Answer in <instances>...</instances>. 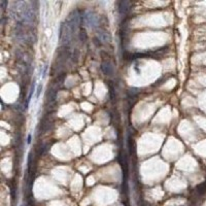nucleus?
<instances>
[{"label":"nucleus","mask_w":206,"mask_h":206,"mask_svg":"<svg viewBox=\"0 0 206 206\" xmlns=\"http://www.w3.org/2000/svg\"><path fill=\"white\" fill-rule=\"evenodd\" d=\"M82 19L83 21H84L85 25L88 26V27L95 28L97 27L98 24H99V19H98V17L94 14L93 11H91V10L85 11L84 14H83Z\"/></svg>","instance_id":"nucleus-1"},{"label":"nucleus","mask_w":206,"mask_h":206,"mask_svg":"<svg viewBox=\"0 0 206 206\" xmlns=\"http://www.w3.org/2000/svg\"><path fill=\"white\" fill-rule=\"evenodd\" d=\"M130 5H131V3L128 2V1H122V2H120V4H119V10H120V12L122 15H126L128 12V11L130 10Z\"/></svg>","instance_id":"nucleus-2"},{"label":"nucleus","mask_w":206,"mask_h":206,"mask_svg":"<svg viewBox=\"0 0 206 206\" xmlns=\"http://www.w3.org/2000/svg\"><path fill=\"white\" fill-rule=\"evenodd\" d=\"M35 91H36V80L34 79L33 85H32L31 89H30L29 95H28V98H27V100H26V103H25V108L26 109L29 107V104H30V102H31V99H32V96H33V94L35 93Z\"/></svg>","instance_id":"nucleus-3"},{"label":"nucleus","mask_w":206,"mask_h":206,"mask_svg":"<svg viewBox=\"0 0 206 206\" xmlns=\"http://www.w3.org/2000/svg\"><path fill=\"white\" fill-rule=\"evenodd\" d=\"M101 70L104 72V74L110 75V74H112V72H113V67L111 66V64L108 63V62H105V63H102Z\"/></svg>","instance_id":"nucleus-4"},{"label":"nucleus","mask_w":206,"mask_h":206,"mask_svg":"<svg viewBox=\"0 0 206 206\" xmlns=\"http://www.w3.org/2000/svg\"><path fill=\"white\" fill-rule=\"evenodd\" d=\"M98 36H99V38L101 39L102 41L110 40V36H109V34L107 33V32H105V31H102V30H100V31H99V33H98Z\"/></svg>","instance_id":"nucleus-5"},{"label":"nucleus","mask_w":206,"mask_h":206,"mask_svg":"<svg viewBox=\"0 0 206 206\" xmlns=\"http://www.w3.org/2000/svg\"><path fill=\"white\" fill-rule=\"evenodd\" d=\"M42 88H43L42 84L39 83V84L37 85V87H36V94H35V100H36V101H38L39 96H40L41 92H42Z\"/></svg>","instance_id":"nucleus-6"},{"label":"nucleus","mask_w":206,"mask_h":206,"mask_svg":"<svg viewBox=\"0 0 206 206\" xmlns=\"http://www.w3.org/2000/svg\"><path fill=\"white\" fill-rule=\"evenodd\" d=\"M27 143H28V144H30V143H31V134H29V135H28Z\"/></svg>","instance_id":"nucleus-7"}]
</instances>
